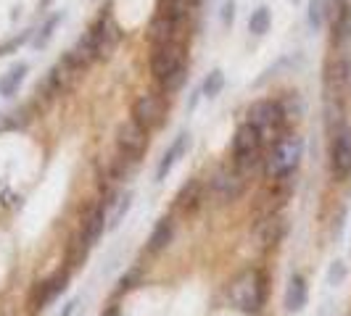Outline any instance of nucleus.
I'll list each match as a JSON object with an SVG mask.
<instances>
[{"label":"nucleus","instance_id":"5","mask_svg":"<svg viewBox=\"0 0 351 316\" xmlns=\"http://www.w3.org/2000/svg\"><path fill=\"white\" fill-rule=\"evenodd\" d=\"M246 190V179L238 169H219L211 176V198L217 206H228L235 203Z\"/></svg>","mask_w":351,"mask_h":316},{"label":"nucleus","instance_id":"31","mask_svg":"<svg viewBox=\"0 0 351 316\" xmlns=\"http://www.w3.org/2000/svg\"><path fill=\"white\" fill-rule=\"evenodd\" d=\"M232 18H235V3L230 0V3L222 5V21H225V24H232Z\"/></svg>","mask_w":351,"mask_h":316},{"label":"nucleus","instance_id":"23","mask_svg":"<svg viewBox=\"0 0 351 316\" xmlns=\"http://www.w3.org/2000/svg\"><path fill=\"white\" fill-rule=\"evenodd\" d=\"M88 250H90V243L85 240V235H82V232L71 237L69 248H66V261H69L71 269H74V266H80V263L88 259Z\"/></svg>","mask_w":351,"mask_h":316},{"label":"nucleus","instance_id":"19","mask_svg":"<svg viewBox=\"0 0 351 316\" xmlns=\"http://www.w3.org/2000/svg\"><path fill=\"white\" fill-rule=\"evenodd\" d=\"M172 237H175V222L172 219H158L154 232H151V237H148V250L151 253H158V250H164V248L172 243Z\"/></svg>","mask_w":351,"mask_h":316},{"label":"nucleus","instance_id":"14","mask_svg":"<svg viewBox=\"0 0 351 316\" xmlns=\"http://www.w3.org/2000/svg\"><path fill=\"white\" fill-rule=\"evenodd\" d=\"M309 300V287H306V280L301 274H293L288 280V287H285V311L288 314H299L301 308L306 306Z\"/></svg>","mask_w":351,"mask_h":316},{"label":"nucleus","instance_id":"22","mask_svg":"<svg viewBox=\"0 0 351 316\" xmlns=\"http://www.w3.org/2000/svg\"><path fill=\"white\" fill-rule=\"evenodd\" d=\"M61 18H64V14H61V11H56L53 16L45 18V24L40 27V32L32 37V48H37V51H40V48H45V45L51 42L53 35H56V27L61 24Z\"/></svg>","mask_w":351,"mask_h":316},{"label":"nucleus","instance_id":"21","mask_svg":"<svg viewBox=\"0 0 351 316\" xmlns=\"http://www.w3.org/2000/svg\"><path fill=\"white\" fill-rule=\"evenodd\" d=\"M285 235V222L280 216H272V219H264L262 222V243L264 246H278Z\"/></svg>","mask_w":351,"mask_h":316},{"label":"nucleus","instance_id":"33","mask_svg":"<svg viewBox=\"0 0 351 316\" xmlns=\"http://www.w3.org/2000/svg\"><path fill=\"white\" fill-rule=\"evenodd\" d=\"M101 316H119V306H108Z\"/></svg>","mask_w":351,"mask_h":316},{"label":"nucleus","instance_id":"26","mask_svg":"<svg viewBox=\"0 0 351 316\" xmlns=\"http://www.w3.org/2000/svg\"><path fill=\"white\" fill-rule=\"evenodd\" d=\"M351 40V8H346L333 21V45H343Z\"/></svg>","mask_w":351,"mask_h":316},{"label":"nucleus","instance_id":"28","mask_svg":"<svg viewBox=\"0 0 351 316\" xmlns=\"http://www.w3.org/2000/svg\"><path fill=\"white\" fill-rule=\"evenodd\" d=\"M130 209H132V193H124L119 200H117V209H114V213H111V219H108V229H117L119 224L124 222V216L130 213Z\"/></svg>","mask_w":351,"mask_h":316},{"label":"nucleus","instance_id":"11","mask_svg":"<svg viewBox=\"0 0 351 316\" xmlns=\"http://www.w3.org/2000/svg\"><path fill=\"white\" fill-rule=\"evenodd\" d=\"M330 169L335 176L351 174V129H338L330 145Z\"/></svg>","mask_w":351,"mask_h":316},{"label":"nucleus","instance_id":"1","mask_svg":"<svg viewBox=\"0 0 351 316\" xmlns=\"http://www.w3.org/2000/svg\"><path fill=\"white\" fill-rule=\"evenodd\" d=\"M230 306L243 314H256L267 300V280L259 269H243L228 287Z\"/></svg>","mask_w":351,"mask_h":316},{"label":"nucleus","instance_id":"20","mask_svg":"<svg viewBox=\"0 0 351 316\" xmlns=\"http://www.w3.org/2000/svg\"><path fill=\"white\" fill-rule=\"evenodd\" d=\"M201 195H204V185L198 182V179H188L182 187H180V193H177V209L182 211H195L198 209V203H201Z\"/></svg>","mask_w":351,"mask_h":316},{"label":"nucleus","instance_id":"18","mask_svg":"<svg viewBox=\"0 0 351 316\" xmlns=\"http://www.w3.org/2000/svg\"><path fill=\"white\" fill-rule=\"evenodd\" d=\"M351 79V64L346 58H338L333 61L330 66H328V74H325V85L328 90H333V92H341V90L349 85Z\"/></svg>","mask_w":351,"mask_h":316},{"label":"nucleus","instance_id":"8","mask_svg":"<svg viewBox=\"0 0 351 316\" xmlns=\"http://www.w3.org/2000/svg\"><path fill=\"white\" fill-rule=\"evenodd\" d=\"M185 66V42H169V45H156L151 55V71L158 82L169 77L175 69Z\"/></svg>","mask_w":351,"mask_h":316},{"label":"nucleus","instance_id":"30","mask_svg":"<svg viewBox=\"0 0 351 316\" xmlns=\"http://www.w3.org/2000/svg\"><path fill=\"white\" fill-rule=\"evenodd\" d=\"M343 280H346V263L333 261L330 263V269H328V285H330V287H338Z\"/></svg>","mask_w":351,"mask_h":316},{"label":"nucleus","instance_id":"4","mask_svg":"<svg viewBox=\"0 0 351 316\" xmlns=\"http://www.w3.org/2000/svg\"><path fill=\"white\" fill-rule=\"evenodd\" d=\"M262 137L259 132L251 127L248 122H243L235 129V137H232V158H235V169L246 176L248 172H254L259 163H262Z\"/></svg>","mask_w":351,"mask_h":316},{"label":"nucleus","instance_id":"7","mask_svg":"<svg viewBox=\"0 0 351 316\" xmlns=\"http://www.w3.org/2000/svg\"><path fill=\"white\" fill-rule=\"evenodd\" d=\"M117 148H119V156L130 158L135 163L145 153V148H148V132L143 129L141 124L127 119V122L117 127Z\"/></svg>","mask_w":351,"mask_h":316},{"label":"nucleus","instance_id":"16","mask_svg":"<svg viewBox=\"0 0 351 316\" xmlns=\"http://www.w3.org/2000/svg\"><path fill=\"white\" fill-rule=\"evenodd\" d=\"M106 222H108V219H106V206L104 203H95V206L90 209L88 219H85V227H82V235H85V240L90 243V248L101 240L104 229H108Z\"/></svg>","mask_w":351,"mask_h":316},{"label":"nucleus","instance_id":"24","mask_svg":"<svg viewBox=\"0 0 351 316\" xmlns=\"http://www.w3.org/2000/svg\"><path fill=\"white\" fill-rule=\"evenodd\" d=\"M269 24H272V14H269V8L267 5H259L251 16H248V32L256 37H262L269 32Z\"/></svg>","mask_w":351,"mask_h":316},{"label":"nucleus","instance_id":"9","mask_svg":"<svg viewBox=\"0 0 351 316\" xmlns=\"http://www.w3.org/2000/svg\"><path fill=\"white\" fill-rule=\"evenodd\" d=\"M88 35H90V40H93V45H95L98 58H111V53L117 51L119 40H122V32H119V27L114 24V18L111 16L98 18V21L88 29Z\"/></svg>","mask_w":351,"mask_h":316},{"label":"nucleus","instance_id":"27","mask_svg":"<svg viewBox=\"0 0 351 316\" xmlns=\"http://www.w3.org/2000/svg\"><path fill=\"white\" fill-rule=\"evenodd\" d=\"M185 82H188V64H185V66H180V69H175L169 77H164V79H161V92H164V95L177 92V90L185 88Z\"/></svg>","mask_w":351,"mask_h":316},{"label":"nucleus","instance_id":"15","mask_svg":"<svg viewBox=\"0 0 351 316\" xmlns=\"http://www.w3.org/2000/svg\"><path fill=\"white\" fill-rule=\"evenodd\" d=\"M64 55L69 58L77 69H88L93 61H98V53H95V45H93V40H90L88 32L80 37V40L74 42V48H69Z\"/></svg>","mask_w":351,"mask_h":316},{"label":"nucleus","instance_id":"3","mask_svg":"<svg viewBox=\"0 0 351 316\" xmlns=\"http://www.w3.org/2000/svg\"><path fill=\"white\" fill-rule=\"evenodd\" d=\"M304 153V142L296 135H285L282 140H278L272 145L269 156L264 158V174L269 179H285L296 172Z\"/></svg>","mask_w":351,"mask_h":316},{"label":"nucleus","instance_id":"6","mask_svg":"<svg viewBox=\"0 0 351 316\" xmlns=\"http://www.w3.org/2000/svg\"><path fill=\"white\" fill-rule=\"evenodd\" d=\"M167 119V101L161 95H154V92H145L141 95L135 103H132V122L141 124L145 132L151 129H158Z\"/></svg>","mask_w":351,"mask_h":316},{"label":"nucleus","instance_id":"2","mask_svg":"<svg viewBox=\"0 0 351 316\" xmlns=\"http://www.w3.org/2000/svg\"><path fill=\"white\" fill-rule=\"evenodd\" d=\"M285 108L278 101H256L248 108L246 122L259 132L262 142H278L282 140V129H285Z\"/></svg>","mask_w":351,"mask_h":316},{"label":"nucleus","instance_id":"29","mask_svg":"<svg viewBox=\"0 0 351 316\" xmlns=\"http://www.w3.org/2000/svg\"><path fill=\"white\" fill-rule=\"evenodd\" d=\"M325 21V3L322 0H312L309 3V27L312 29H319Z\"/></svg>","mask_w":351,"mask_h":316},{"label":"nucleus","instance_id":"13","mask_svg":"<svg viewBox=\"0 0 351 316\" xmlns=\"http://www.w3.org/2000/svg\"><path fill=\"white\" fill-rule=\"evenodd\" d=\"M188 145H191V135H188V132H180V135L175 137V142L169 145V150H167V153L161 156V161H158L156 182H164V179H167V174L175 169V163L180 161V156H185Z\"/></svg>","mask_w":351,"mask_h":316},{"label":"nucleus","instance_id":"12","mask_svg":"<svg viewBox=\"0 0 351 316\" xmlns=\"http://www.w3.org/2000/svg\"><path fill=\"white\" fill-rule=\"evenodd\" d=\"M177 29H180V21H175L172 16H167V14L158 11L156 16L151 18L148 37H151L154 48H156V45H169V42H182V40L177 37Z\"/></svg>","mask_w":351,"mask_h":316},{"label":"nucleus","instance_id":"32","mask_svg":"<svg viewBox=\"0 0 351 316\" xmlns=\"http://www.w3.org/2000/svg\"><path fill=\"white\" fill-rule=\"evenodd\" d=\"M74 308H77V300H69V303H66V308H64V314H61V316H71V314H74Z\"/></svg>","mask_w":351,"mask_h":316},{"label":"nucleus","instance_id":"17","mask_svg":"<svg viewBox=\"0 0 351 316\" xmlns=\"http://www.w3.org/2000/svg\"><path fill=\"white\" fill-rule=\"evenodd\" d=\"M27 71H29V66H27L24 61L11 64L8 71L0 77V95H3V98H14L19 92V88H21V82H24V77H27Z\"/></svg>","mask_w":351,"mask_h":316},{"label":"nucleus","instance_id":"25","mask_svg":"<svg viewBox=\"0 0 351 316\" xmlns=\"http://www.w3.org/2000/svg\"><path fill=\"white\" fill-rule=\"evenodd\" d=\"M222 88H225V71L222 69H211L209 77L204 79V85H201V95L204 98H217L219 92H222Z\"/></svg>","mask_w":351,"mask_h":316},{"label":"nucleus","instance_id":"10","mask_svg":"<svg viewBox=\"0 0 351 316\" xmlns=\"http://www.w3.org/2000/svg\"><path fill=\"white\" fill-rule=\"evenodd\" d=\"M66 282H69V274H66V272H64V274L58 272V274H53L51 280L37 282L35 290L29 293V311H32V314H40L48 303H53V300L66 290Z\"/></svg>","mask_w":351,"mask_h":316}]
</instances>
